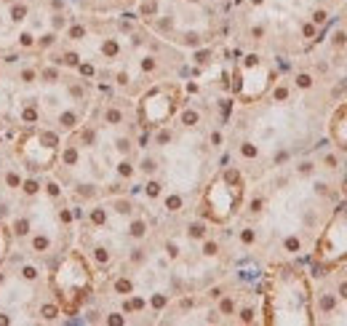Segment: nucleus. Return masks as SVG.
<instances>
[{
    "instance_id": "nucleus-1",
    "label": "nucleus",
    "mask_w": 347,
    "mask_h": 326,
    "mask_svg": "<svg viewBox=\"0 0 347 326\" xmlns=\"http://www.w3.org/2000/svg\"><path fill=\"white\" fill-rule=\"evenodd\" d=\"M43 315H45V318H54V315H56V307H43Z\"/></svg>"
},
{
    "instance_id": "nucleus-2",
    "label": "nucleus",
    "mask_w": 347,
    "mask_h": 326,
    "mask_svg": "<svg viewBox=\"0 0 347 326\" xmlns=\"http://www.w3.org/2000/svg\"><path fill=\"white\" fill-rule=\"evenodd\" d=\"M195 120H198V115H195V112H187V115H184V123H195Z\"/></svg>"
},
{
    "instance_id": "nucleus-3",
    "label": "nucleus",
    "mask_w": 347,
    "mask_h": 326,
    "mask_svg": "<svg viewBox=\"0 0 347 326\" xmlns=\"http://www.w3.org/2000/svg\"><path fill=\"white\" fill-rule=\"evenodd\" d=\"M24 190H27V192H35V190H38V185H35V182H27V185H24Z\"/></svg>"
},
{
    "instance_id": "nucleus-4",
    "label": "nucleus",
    "mask_w": 347,
    "mask_h": 326,
    "mask_svg": "<svg viewBox=\"0 0 347 326\" xmlns=\"http://www.w3.org/2000/svg\"><path fill=\"white\" fill-rule=\"evenodd\" d=\"M299 86H310V78L307 75H299Z\"/></svg>"
},
{
    "instance_id": "nucleus-5",
    "label": "nucleus",
    "mask_w": 347,
    "mask_h": 326,
    "mask_svg": "<svg viewBox=\"0 0 347 326\" xmlns=\"http://www.w3.org/2000/svg\"><path fill=\"white\" fill-rule=\"evenodd\" d=\"M342 294H345V297H347V283H345V286H342Z\"/></svg>"
}]
</instances>
